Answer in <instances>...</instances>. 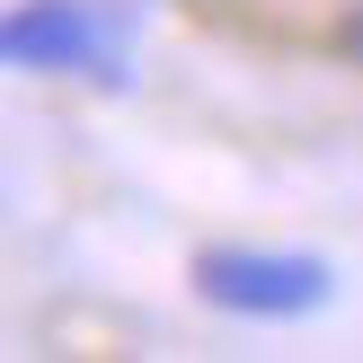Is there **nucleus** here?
<instances>
[{"mask_svg":"<svg viewBox=\"0 0 363 363\" xmlns=\"http://www.w3.org/2000/svg\"><path fill=\"white\" fill-rule=\"evenodd\" d=\"M0 53L9 71H80L98 89H133V9L116 0H18L0 18Z\"/></svg>","mask_w":363,"mask_h":363,"instance_id":"obj_1","label":"nucleus"},{"mask_svg":"<svg viewBox=\"0 0 363 363\" xmlns=\"http://www.w3.org/2000/svg\"><path fill=\"white\" fill-rule=\"evenodd\" d=\"M195 293L230 319H311L337 293V266L311 257V248H204Z\"/></svg>","mask_w":363,"mask_h":363,"instance_id":"obj_2","label":"nucleus"},{"mask_svg":"<svg viewBox=\"0 0 363 363\" xmlns=\"http://www.w3.org/2000/svg\"><path fill=\"white\" fill-rule=\"evenodd\" d=\"M354 53H363V18H354Z\"/></svg>","mask_w":363,"mask_h":363,"instance_id":"obj_3","label":"nucleus"}]
</instances>
